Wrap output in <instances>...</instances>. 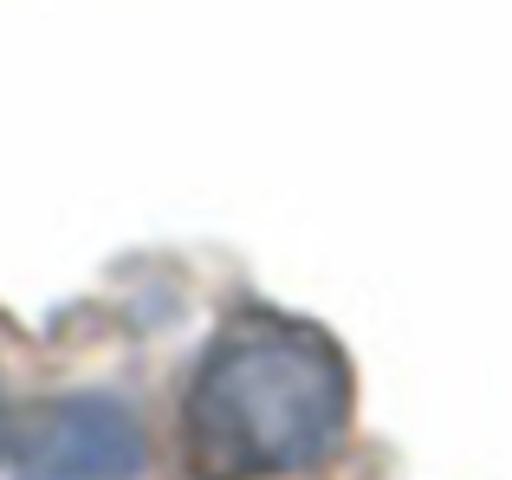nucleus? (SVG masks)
<instances>
[{
	"instance_id": "f257e3e1",
	"label": "nucleus",
	"mask_w": 512,
	"mask_h": 480,
	"mask_svg": "<svg viewBox=\"0 0 512 480\" xmlns=\"http://www.w3.org/2000/svg\"><path fill=\"white\" fill-rule=\"evenodd\" d=\"M350 416L344 357L305 325H240L188 396V448L201 474H286L338 448Z\"/></svg>"
},
{
	"instance_id": "f03ea898",
	"label": "nucleus",
	"mask_w": 512,
	"mask_h": 480,
	"mask_svg": "<svg viewBox=\"0 0 512 480\" xmlns=\"http://www.w3.org/2000/svg\"><path fill=\"white\" fill-rule=\"evenodd\" d=\"M143 429L111 396H72L46 409L26 442V480H137Z\"/></svg>"
}]
</instances>
